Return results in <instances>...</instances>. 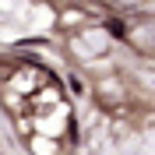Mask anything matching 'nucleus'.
I'll return each mask as SVG.
<instances>
[{
  "mask_svg": "<svg viewBox=\"0 0 155 155\" xmlns=\"http://www.w3.org/2000/svg\"><path fill=\"white\" fill-rule=\"evenodd\" d=\"M106 28H109V35H116V39L127 35V25H124V21H106Z\"/></svg>",
  "mask_w": 155,
  "mask_h": 155,
  "instance_id": "f257e3e1",
  "label": "nucleus"
}]
</instances>
